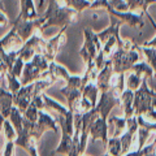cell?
Segmentation results:
<instances>
[{
    "mask_svg": "<svg viewBox=\"0 0 156 156\" xmlns=\"http://www.w3.org/2000/svg\"><path fill=\"white\" fill-rule=\"evenodd\" d=\"M46 130H52L53 133H57L58 126H57V120H55L51 115L46 113L44 111L39 109L38 112V120L33 124L31 130H30V136L33 140L38 142L41 136L44 134Z\"/></svg>",
    "mask_w": 156,
    "mask_h": 156,
    "instance_id": "277c9868",
    "label": "cell"
},
{
    "mask_svg": "<svg viewBox=\"0 0 156 156\" xmlns=\"http://www.w3.org/2000/svg\"><path fill=\"white\" fill-rule=\"evenodd\" d=\"M125 87V73H117L113 72L109 81V90L113 92L116 96H121V94L124 92Z\"/></svg>",
    "mask_w": 156,
    "mask_h": 156,
    "instance_id": "5bb4252c",
    "label": "cell"
},
{
    "mask_svg": "<svg viewBox=\"0 0 156 156\" xmlns=\"http://www.w3.org/2000/svg\"><path fill=\"white\" fill-rule=\"evenodd\" d=\"M14 147H16L14 140H5L4 147H3V151H2V156H13Z\"/></svg>",
    "mask_w": 156,
    "mask_h": 156,
    "instance_id": "7402d4cb",
    "label": "cell"
},
{
    "mask_svg": "<svg viewBox=\"0 0 156 156\" xmlns=\"http://www.w3.org/2000/svg\"><path fill=\"white\" fill-rule=\"evenodd\" d=\"M155 139H156V138H155Z\"/></svg>",
    "mask_w": 156,
    "mask_h": 156,
    "instance_id": "d6a6232c",
    "label": "cell"
},
{
    "mask_svg": "<svg viewBox=\"0 0 156 156\" xmlns=\"http://www.w3.org/2000/svg\"><path fill=\"white\" fill-rule=\"evenodd\" d=\"M34 95V86L33 83L29 85H22V87L18 90V92L16 95H13V104L17 107L23 113L26 111V108L29 107V104L31 103Z\"/></svg>",
    "mask_w": 156,
    "mask_h": 156,
    "instance_id": "ba28073f",
    "label": "cell"
},
{
    "mask_svg": "<svg viewBox=\"0 0 156 156\" xmlns=\"http://www.w3.org/2000/svg\"><path fill=\"white\" fill-rule=\"evenodd\" d=\"M155 133V131L152 130H148L146 128H138V130H136V135H138V139H136V150H140L146 146V142H147V139L151 136V134Z\"/></svg>",
    "mask_w": 156,
    "mask_h": 156,
    "instance_id": "ac0fdd59",
    "label": "cell"
},
{
    "mask_svg": "<svg viewBox=\"0 0 156 156\" xmlns=\"http://www.w3.org/2000/svg\"><path fill=\"white\" fill-rule=\"evenodd\" d=\"M144 46H147V47H156V37L152 39V41H150V42H147Z\"/></svg>",
    "mask_w": 156,
    "mask_h": 156,
    "instance_id": "484cf974",
    "label": "cell"
},
{
    "mask_svg": "<svg viewBox=\"0 0 156 156\" xmlns=\"http://www.w3.org/2000/svg\"><path fill=\"white\" fill-rule=\"evenodd\" d=\"M143 51L146 53V57H147V62L148 65L152 68L154 70V77H156V50L152 47H147L146 46L143 48Z\"/></svg>",
    "mask_w": 156,
    "mask_h": 156,
    "instance_id": "44dd1931",
    "label": "cell"
},
{
    "mask_svg": "<svg viewBox=\"0 0 156 156\" xmlns=\"http://www.w3.org/2000/svg\"><path fill=\"white\" fill-rule=\"evenodd\" d=\"M0 131H2V128H0Z\"/></svg>",
    "mask_w": 156,
    "mask_h": 156,
    "instance_id": "4dcf8cb0",
    "label": "cell"
},
{
    "mask_svg": "<svg viewBox=\"0 0 156 156\" xmlns=\"http://www.w3.org/2000/svg\"><path fill=\"white\" fill-rule=\"evenodd\" d=\"M143 76L138 74L134 70H129V73L126 74L125 73V87L129 89L131 91H135L139 89V86L142 85V81H143Z\"/></svg>",
    "mask_w": 156,
    "mask_h": 156,
    "instance_id": "9a60e30c",
    "label": "cell"
},
{
    "mask_svg": "<svg viewBox=\"0 0 156 156\" xmlns=\"http://www.w3.org/2000/svg\"><path fill=\"white\" fill-rule=\"evenodd\" d=\"M50 76H52V73L50 70V61L42 53H37V55H34L31 60H29L23 65L21 83L29 85V83H33L37 80L47 78Z\"/></svg>",
    "mask_w": 156,
    "mask_h": 156,
    "instance_id": "6da1fadb",
    "label": "cell"
},
{
    "mask_svg": "<svg viewBox=\"0 0 156 156\" xmlns=\"http://www.w3.org/2000/svg\"><path fill=\"white\" fill-rule=\"evenodd\" d=\"M112 66H113V72L117 73H126L131 69L135 62L139 61V55L135 51V46L133 48H124L119 47L113 55H112Z\"/></svg>",
    "mask_w": 156,
    "mask_h": 156,
    "instance_id": "3957f363",
    "label": "cell"
},
{
    "mask_svg": "<svg viewBox=\"0 0 156 156\" xmlns=\"http://www.w3.org/2000/svg\"><path fill=\"white\" fill-rule=\"evenodd\" d=\"M99 87H98L96 82H87L82 86V98L86 99L87 101H90V104L92 105V108L98 103V96H99Z\"/></svg>",
    "mask_w": 156,
    "mask_h": 156,
    "instance_id": "7c38bea8",
    "label": "cell"
},
{
    "mask_svg": "<svg viewBox=\"0 0 156 156\" xmlns=\"http://www.w3.org/2000/svg\"><path fill=\"white\" fill-rule=\"evenodd\" d=\"M107 121H108V131H111V136H115V138L121 136L128 128V119L126 117L112 116Z\"/></svg>",
    "mask_w": 156,
    "mask_h": 156,
    "instance_id": "30bf717a",
    "label": "cell"
},
{
    "mask_svg": "<svg viewBox=\"0 0 156 156\" xmlns=\"http://www.w3.org/2000/svg\"><path fill=\"white\" fill-rule=\"evenodd\" d=\"M156 96V91L151 90L147 85V77L143 78L142 85L139 86L138 90L134 91V101H133V108H134V116L144 115L152 108V99Z\"/></svg>",
    "mask_w": 156,
    "mask_h": 156,
    "instance_id": "7a4b0ae2",
    "label": "cell"
},
{
    "mask_svg": "<svg viewBox=\"0 0 156 156\" xmlns=\"http://www.w3.org/2000/svg\"><path fill=\"white\" fill-rule=\"evenodd\" d=\"M41 96H42L43 107H44V108L53 109V111H56L57 113H66V112L69 111V108H66V107H64L62 104H60L58 101H56L55 99H52L51 96H48L47 94H44V92H42Z\"/></svg>",
    "mask_w": 156,
    "mask_h": 156,
    "instance_id": "2e32d148",
    "label": "cell"
},
{
    "mask_svg": "<svg viewBox=\"0 0 156 156\" xmlns=\"http://www.w3.org/2000/svg\"><path fill=\"white\" fill-rule=\"evenodd\" d=\"M21 87H22L21 80L17 78L16 76H13L12 73L8 72V74H7V90L11 91L13 95H16Z\"/></svg>",
    "mask_w": 156,
    "mask_h": 156,
    "instance_id": "d6986e66",
    "label": "cell"
},
{
    "mask_svg": "<svg viewBox=\"0 0 156 156\" xmlns=\"http://www.w3.org/2000/svg\"><path fill=\"white\" fill-rule=\"evenodd\" d=\"M100 51H101V47H100V41L98 35L91 30H85V43L82 50L80 51V55L83 57L85 64L86 65L92 64Z\"/></svg>",
    "mask_w": 156,
    "mask_h": 156,
    "instance_id": "5b68a950",
    "label": "cell"
},
{
    "mask_svg": "<svg viewBox=\"0 0 156 156\" xmlns=\"http://www.w3.org/2000/svg\"><path fill=\"white\" fill-rule=\"evenodd\" d=\"M94 109V108H92ZM90 135H89V139L91 143H94L95 140H101V143H103V146L105 147L107 146V142H108V121H107V119H103V117H100L99 115L95 112L94 109V119L91 120L90 122Z\"/></svg>",
    "mask_w": 156,
    "mask_h": 156,
    "instance_id": "8992f818",
    "label": "cell"
},
{
    "mask_svg": "<svg viewBox=\"0 0 156 156\" xmlns=\"http://www.w3.org/2000/svg\"><path fill=\"white\" fill-rule=\"evenodd\" d=\"M121 107L124 109V117H131L134 116V108H133V101H134V91L129 89H125L124 92L120 96Z\"/></svg>",
    "mask_w": 156,
    "mask_h": 156,
    "instance_id": "4fadbf2b",
    "label": "cell"
},
{
    "mask_svg": "<svg viewBox=\"0 0 156 156\" xmlns=\"http://www.w3.org/2000/svg\"><path fill=\"white\" fill-rule=\"evenodd\" d=\"M144 156H156V139L152 143L146 146V154Z\"/></svg>",
    "mask_w": 156,
    "mask_h": 156,
    "instance_id": "603a6c76",
    "label": "cell"
},
{
    "mask_svg": "<svg viewBox=\"0 0 156 156\" xmlns=\"http://www.w3.org/2000/svg\"><path fill=\"white\" fill-rule=\"evenodd\" d=\"M113 73V66H112V61L107 60L105 65L101 68L98 73V78H96V85L99 87V91H107L109 90V81Z\"/></svg>",
    "mask_w": 156,
    "mask_h": 156,
    "instance_id": "9c48e42d",
    "label": "cell"
},
{
    "mask_svg": "<svg viewBox=\"0 0 156 156\" xmlns=\"http://www.w3.org/2000/svg\"><path fill=\"white\" fill-rule=\"evenodd\" d=\"M0 156H2V152H0Z\"/></svg>",
    "mask_w": 156,
    "mask_h": 156,
    "instance_id": "f546056e",
    "label": "cell"
},
{
    "mask_svg": "<svg viewBox=\"0 0 156 156\" xmlns=\"http://www.w3.org/2000/svg\"><path fill=\"white\" fill-rule=\"evenodd\" d=\"M2 90H3V89H2V87H0V91H2ZM4 90H5V89H4Z\"/></svg>",
    "mask_w": 156,
    "mask_h": 156,
    "instance_id": "83f0119b",
    "label": "cell"
},
{
    "mask_svg": "<svg viewBox=\"0 0 156 156\" xmlns=\"http://www.w3.org/2000/svg\"><path fill=\"white\" fill-rule=\"evenodd\" d=\"M81 156H90V155H87V154H85V152H83V154H81Z\"/></svg>",
    "mask_w": 156,
    "mask_h": 156,
    "instance_id": "4316f807",
    "label": "cell"
},
{
    "mask_svg": "<svg viewBox=\"0 0 156 156\" xmlns=\"http://www.w3.org/2000/svg\"><path fill=\"white\" fill-rule=\"evenodd\" d=\"M105 151L108 156H122V150H121V140L120 136H109L108 142H107L105 146Z\"/></svg>",
    "mask_w": 156,
    "mask_h": 156,
    "instance_id": "e0dca14e",
    "label": "cell"
},
{
    "mask_svg": "<svg viewBox=\"0 0 156 156\" xmlns=\"http://www.w3.org/2000/svg\"><path fill=\"white\" fill-rule=\"evenodd\" d=\"M115 107H121V100L119 96H116L111 90L107 91H100V96L98 100L96 105L94 107V109L98 115L103 119L108 120L109 112L115 108Z\"/></svg>",
    "mask_w": 156,
    "mask_h": 156,
    "instance_id": "52a82bcc",
    "label": "cell"
},
{
    "mask_svg": "<svg viewBox=\"0 0 156 156\" xmlns=\"http://www.w3.org/2000/svg\"><path fill=\"white\" fill-rule=\"evenodd\" d=\"M2 129L4 131V140H16L17 138V131L13 128L12 122L9 121V119H5L3 122Z\"/></svg>",
    "mask_w": 156,
    "mask_h": 156,
    "instance_id": "ffe728a7",
    "label": "cell"
},
{
    "mask_svg": "<svg viewBox=\"0 0 156 156\" xmlns=\"http://www.w3.org/2000/svg\"><path fill=\"white\" fill-rule=\"evenodd\" d=\"M13 105V94L9 90L3 89L0 91V113L3 115L4 119L9 117Z\"/></svg>",
    "mask_w": 156,
    "mask_h": 156,
    "instance_id": "8fae6325",
    "label": "cell"
},
{
    "mask_svg": "<svg viewBox=\"0 0 156 156\" xmlns=\"http://www.w3.org/2000/svg\"><path fill=\"white\" fill-rule=\"evenodd\" d=\"M155 133H156V130H155Z\"/></svg>",
    "mask_w": 156,
    "mask_h": 156,
    "instance_id": "1f68e13d",
    "label": "cell"
},
{
    "mask_svg": "<svg viewBox=\"0 0 156 156\" xmlns=\"http://www.w3.org/2000/svg\"><path fill=\"white\" fill-rule=\"evenodd\" d=\"M104 156H108V155H107V154H104Z\"/></svg>",
    "mask_w": 156,
    "mask_h": 156,
    "instance_id": "f1b7e54d",
    "label": "cell"
},
{
    "mask_svg": "<svg viewBox=\"0 0 156 156\" xmlns=\"http://www.w3.org/2000/svg\"><path fill=\"white\" fill-rule=\"evenodd\" d=\"M146 154V146L143 148H140V150H134V151H129V152H126L122 156H144Z\"/></svg>",
    "mask_w": 156,
    "mask_h": 156,
    "instance_id": "d4e9b609",
    "label": "cell"
},
{
    "mask_svg": "<svg viewBox=\"0 0 156 156\" xmlns=\"http://www.w3.org/2000/svg\"><path fill=\"white\" fill-rule=\"evenodd\" d=\"M37 143L38 142H35V140H31V142L27 144V147L25 148L30 156H39L38 155V151H37Z\"/></svg>",
    "mask_w": 156,
    "mask_h": 156,
    "instance_id": "cb8c5ba5",
    "label": "cell"
}]
</instances>
